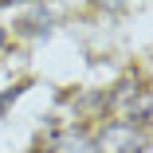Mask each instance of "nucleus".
Segmentation results:
<instances>
[{"label":"nucleus","mask_w":153,"mask_h":153,"mask_svg":"<svg viewBox=\"0 0 153 153\" xmlns=\"http://www.w3.org/2000/svg\"><path fill=\"white\" fill-rule=\"evenodd\" d=\"M0 51H4V27H0Z\"/></svg>","instance_id":"obj_3"},{"label":"nucleus","mask_w":153,"mask_h":153,"mask_svg":"<svg viewBox=\"0 0 153 153\" xmlns=\"http://www.w3.org/2000/svg\"><path fill=\"white\" fill-rule=\"evenodd\" d=\"M98 153H141L145 149V134L134 122H110V126L94 137Z\"/></svg>","instance_id":"obj_1"},{"label":"nucleus","mask_w":153,"mask_h":153,"mask_svg":"<svg viewBox=\"0 0 153 153\" xmlns=\"http://www.w3.org/2000/svg\"><path fill=\"white\" fill-rule=\"evenodd\" d=\"M20 94H24V86H12V90H8V94H4V98H0V114H4V110L12 106V98H20Z\"/></svg>","instance_id":"obj_2"}]
</instances>
